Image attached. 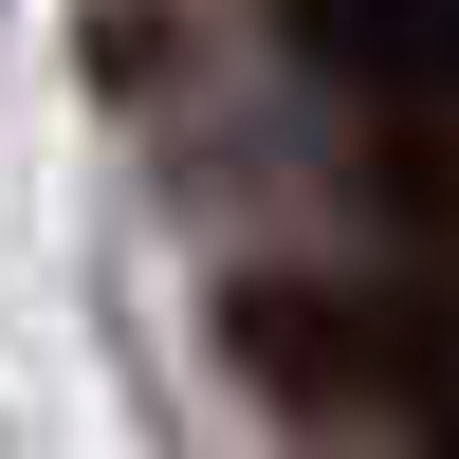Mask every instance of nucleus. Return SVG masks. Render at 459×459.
Instances as JSON below:
<instances>
[{"instance_id":"1","label":"nucleus","mask_w":459,"mask_h":459,"mask_svg":"<svg viewBox=\"0 0 459 459\" xmlns=\"http://www.w3.org/2000/svg\"><path fill=\"white\" fill-rule=\"evenodd\" d=\"M221 331H239L276 386H368L386 368V331L350 313V294H294V276H257V294H221Z\"/></svg>"},{"instance_id":"2","label":"nucleus","mask_w":459,"mask_h":459,"mask_svg":"<svg viewBox=\"0 0 459 459\" xmlns=\"http://www.w3.org/2000/svg\"><path fill=\"white\" fill-rule=\"evenodd\" d=\"M294 37H313V74H350V92H423L441 74V0H294Z\"/></svg>"},{"instance_id":"3","label":"nucleus","mask_w":459,"mask_h":459,"mask_svg":"<svg viewBox=\"0 0 459 459\" xmlns=\"http://www.w3.org/2000/svg\"><path fill=\"white\" fill-rule=\"evenodd\" d=\"M441 37H459V0H441Z\"/></svg>"},{"instance_id":"4","label":"nucleus","mask_w":459,"mask_h":459,"mask_svg":"<svg viewBox=\"0 0 459 459\" xmlns=\"http://www.w3.org/2000/svg\"><path fill=\"white\" fill-rule=\"evenodd\" d=\"M441 459H459V423H441Z\"/></svg>"}]
</instances>
